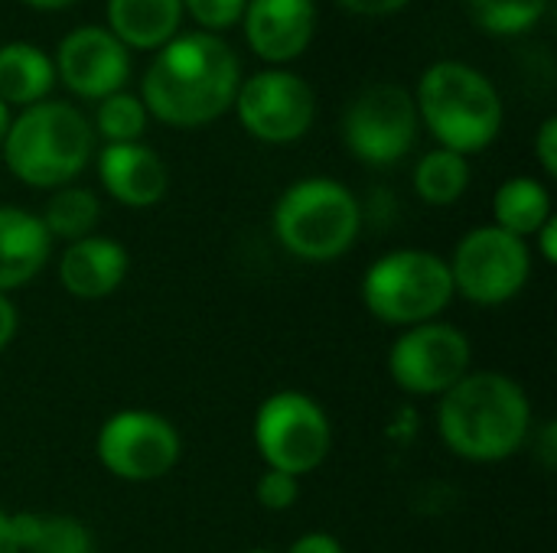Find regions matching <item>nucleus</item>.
Listing matches in <instances>:
<instances>
[{
  "instance_id": "f257e3e1",
  "label": "nucleus",
  "mask_w": 557,
  "mask_h": 553,
  "mask_svg": "<svg viewBox=\"0 0 557 553\" xmlns=\"http://www.w3.org/2000/svg\"><path fill=\"white\" fill-rule=\"evenodd\" d=\"M238 59L212 33H186L160 46L144 75V108L170 127H202L235 104Z\"/></svg>"
},
{
  "instance_id": "f03ea898",
  "label": "nucleus",
  "mask_w": 557,
  "mask_h": 553,
  "mask_svg": "<svg viewBox=\"0 0 557 553\" xmlns=\"http://www.w3.org/2000/svg\"><path fill=\"white\" fill-rule=\"evenodd\" d=\"M437 430L450 453L470 463L516 456L532 430V404L519 381L503 372H470L441 394Z\"/></svg>"
},
{
  "instance_id": "7ed1b4c3",
  "label": "nucleus",
  "mask_w": 557,
  "mask_h": 553,
  "mask_svg": "<svg viewBox=\"0 0 557 553\" xmlns=\"http://www.w3.org/2000/svg\"><path fill=\"white\" fill-rule=\"evenodd\" d=\"M414 108L437 143L460 156L486 150L503 127L499 91L480 68L457 59L434 62L421 75Z\"/></svg>"
},
{
  "instance_id": "20e7f679",
  "label": "nucleus",
  "mask_w": 557,
  "mask_h": 553,
  "mask_svg": "<svg viewBox=\"0 0 557 553\" xmlns=\"http://www.w3.org/2000/svg\"><path fill=\"white\" fill-rule=\"evenodd\" d=\"M91 147L95 134L78 108L65 101H36L10 121L0 150L20 183L62 189L88 166Z\"/></svg>"
},
{
  "instance_id": "39448f33",
  "label": "nucleus",
  "mask_w": 557,
  "mask_h": 553,
  "mask_svg": "<svg viewBox=\"0 0 557 553\" xmlns=\"http://www.w3.org/2000/svg\"><path fill=\"white\" fill-rule=\"evenodd\" d=\"M362 228L356 196L326 176L287 186L274 205V235L300 261L326 264L343 257Z\"/></svg>"
},
{
  "instance_id": "423d86ee",
  "label": "nucleus",
  "mask_w": 557,
  "mask_h": 553,
  "mask_svg": "<svg viewBox=\"0 0 557 553\" xmlns=\"http://www.w3.org/2000/svg\"><path fill=\"white\" fill-rule=\"evenodd\" d=\"M454 300L450 267L441 254L401 248L382 254L362 277L366 310L388 326L411 329L434 323Z\"/></svg>"
},
{
  "instance_id": "0eeeda50",
  "label": "nucleus",
  "mask_w": 557,
  "mask_h": 553,
  "mask_svg": "<svg viewBox=\"0 0 557 553\" xmlns=\"http://www.w3.org/2000/svg\"><path fill=\"white\" fill-rule=\"evenodd\" d=\"M255 447L268 469L294 479L320 469L333 450L326 411L304 391H277L255 414Z\"/></svg>"
},
{
  "instance_id": "6e6552de",
  "label": "nucleus",
  "mask_w": 557,
  "mask_h": 553,
  "mask_svg": "<svg viewBox=\"0 0 557 553\" xmlns=\"http://www.w3.org/2000/svg\"><path fill=\"white\" fill-rule=\"evenodd\" d=\"M454 293L480 306H499L519 297L532 277L529 244L496 225H480L460 238L447 261Z\"/></svg>"
},
{
  "instance_id": "1a4fd4ad",
  "label": "nucleus",
  "mask_w": 557,
  "mask_h": 553,
  "mask_svg": "<svg viewBox=\"0 0 557 553\" xmlns=\"http://www.w3.org/2000/svg\"><path fill=\"white\" fill-rule=\"evenodd\" d=\"M98 463L121 482H157L173 473L183 453L180 430L157 411L127 407L111 414L95 437Z\"/></svg>"
},
{
  "instance_id": "9d476101",
  "label": "nucleus",
  "mask_w": 557,
  "mask_h": 553,
  "mask_svg": "<svg viewBox=\"0 0 557 553\" xmlns=\"http://www.w3.org/2000/svg\"><path fill=\"white\" fill-rule=\"evenodd\" d=\"M473 349L463 329L450 323H421L405 329L388 352L392 381L414 398H441L470 375Z\"/></svg>"
},
{
  "instance_id": "9b49d317",
  "label": "nucleus",
  "mask_w": 557,
  "mask_h": 553,
  "mask_svg": "<svg viewBox=\"0 0 557 553\" xmlns=\"http://www.w3.org/2000/svg\"><path fill=\"white\" fill-rule=\"evenodd\" d=\"M346 147L372 166H388L401 160L418 137L414 98L392 81L372 85L356 95L343 121Z\"/></svg>"
},
{
  "instance_id": "f8f14e48",
  "label": "nucleus",
  "mask_w": 557,
  "mask_h": 553,
  "mask_svg": "<svg viewBox=\"0 0 557 553\" xmlns=\"http://www.w3.org/2000/svg\"><path fill=\"white\" fill-rule=\"evenodd\" d=\"M235 111L242 127L264 143H290L304 137L317 114L313 88L284 68L251 75L235 91Z\"/></svg>"
},
{
  "instance_id": "ddd939ff",
  "label": "nucleus",
  "mask_w": 557,
  "mask_h": 553,
  "mask_svg": "<svg viewBox=\"0 0 557 553\" xmlns=\"http://www.w3.org/2000/svg\"><path fill=\"white\" fill-rule=\"evenodd\" d=\"M52 68L62 75L69 91H75L78 98L101 101L124 88L131 75V59L127 46L111 29L78 26L59 42Z\"/></svg>"
},
{
  "instance_id": "4468645a",
  "label": "nucleus",
  "mask_w": 557,
  "mask_h": 553,
  "mask_svg": "<svg viewBox=\"0 0 557 553\" xmlns=\"http://www.w3.org/2000/svg\"><path fill=\"white\" fill-rule=\"evenodd\" d=\"M317 26L313 0H248L245 3V33L251 49L268 62L297 59Z\"/></svg>"
},
{
  "instance_id": "2eb2a0df",
  "label": "nucleus",
  "mask_w": 557,
  "mask_h": 553,
  "mask_svg": "<svg viewBox=\"0 0 557 553\" xmlns=\"http://www.w3.org/2000/svg\"><path fill=\"white\" fill-rule=\"evenodd\" d=\"M98 176L108 196L127 209H150L166 196L170 173L157 150L134 143H108L98 156Z\"/></svg>"
},
{
  "instance_id": "dca6fc26",
  "label": "nucleus",
  "mask_w": 557,
  "mask_h": 553,
  "mask_svg": "<svg viewBox=\"0 0 557 553\" xmlns=\"http://www.w3.org/2000/svg\"><path fill=\"white\" fill-rule=\"evenodd\" d=\"M131 257L121 241L104 235H88L65 244L59 257V284L75 300H104L121 290Z\"/></svg>"
},
{
  "instance_id": "f3484780",
  "label": "nucleus",
  "mask_w": 557,
  "mask_h": 553,
  "mask_svg": "<svg viewBox=\"0 0 557 553\" xmlns=\"http://www.w3.org/2000/svg\"><path fill=\"white\" fill-rule=\"evenodd\" d=\"M52 257V238L36 212L0 205V293L26 287Z\"/></svg>"
},
{
  "instance_id": "a211bd4d",
  "label": "nucleus",
  "mask_w": 557,
  "mask_h": 553,
  "mask_svg": "<svg viewBox=\"0 0 557 553\" xmlns=\"http://www.w3.org/2000/svg\"><path fill=\"white\" fill-rule=\"evenodd\" d=\"M183 0H108L111 33L134 49H160L173 39Z\"/></svg>"
},
{
  "instance_id": "6ab92c4d",
  "label": "nucleus",
  "mask_w": 557,
  "mask_h": 553,
  "mask_svg": "<svg viewBox=\"0 0 557 553\" xmlns=\"http://www.w3.org/2000/svg\"><path fill=\"white\" fill-rule=\"evenodd\" d=\"M10 528L20 553H95V535L85 521L52 512H16Z\"/></svg>"
},
{
  "instance_id": "aec40b11",
  "label": "nucleus",
  "mask_w": 557,
  "mask_h": 553,
  "mask_svg": "<svg viewBox=\"0 0 557 553\" xmlns=\"http://www.w3.org/2000/svg\"><path fill=\"white\" fill-rule=\"evenodd\" d=\"M55 81V68L49 55L29 42H7L0 46V101L10 104H36L46 101Z\"/></svg>"
},
{
  "instance_id": "412c9836",
  "label": "nucleus",
  "mask_w": 557,
  "mask_h": 553,
  "mask_svg": "<svg viewBox=\"0 0 557 553\" xmlns=\"http://www.w3.org/2000/svg\"><path fill=\"white\" fill-rule=\"evenodd\" d=\"M552 215V192L532 176H512L493 196V225L522 241L532 238Z\"/></svg>"
},
{
  "instance_id": "4be33fe9",
  "label": "nucleus",
  "mask_w": 557,
  "mask_h": 553,
  "mask_svg": "<svg viewBox=\"0 0 557 553\" xmlns=\"http://www.w3.org/2000/svg\"><path fill=\"white\" fill-rule=\"evenodd\" d=\"M39 218H42L52 241L72 244V241L95 235V225L101 218V205H98V196L91 189L62 186V189H52Z\"/></svg>"
},
{
  "instance_id": "5701e85b",
  "label": "nucleus",
  "mask_w": 557,
  "mask_h": 553,
  "mask_svg": "<svg viewBox=\"0 0 557 553\" xmlns=\"http://www.w3.org/2000/svg\"><path fill=\"white\" fill-rule=\"evenodd\" d=\"M470 186V163L454 150H431L414 166V192L428 205H454Z\"/></svg>"
},
{
  "instance_id": "b1692460",
  "label": "nucleus",
  "mask_w": 557,
  "mask_h": 553,
  "mask_svg": "<svg viewBox=\"0 0 557 553\" xmlns=\"http://www.w3.org/2000/svg\"><path fill=\"white\" fill-rule=\"evenodd\" d=\"M95 124L108 143H134V140H140V134L147 127V108L140 98L114 91V95L101 98Z\"/></svg>"
},
{
  "instance_id": "393cba45",
  "label": "nucleus",
  "mask_w": 557,
  "mask_h": 553,
  "mask_svg": "<svg viewBox=\"0 0 557 553\" xmlns=\"http://www.w3.org/2000/svg\"><path fill=\"white\" fill-rule=\"evenodd\" d=\"M548 0H470V13L473 20L499 36H512V33H525L529 26H535L545 13Z\"/></svg>"
},
{
  "instance_id": "a878e982",
  "label": "nucleus",
  "mask_w": 557,
  "mask_h": 553,
  "mask_svg": "<svg viewBox=\"0 0 557 553\" xmlns=\"http://www.w3.org/2000/svg\"><path fill=\"white\" fill-rule=\"evenodd\" d=\"M255 499L268 512H287L300 499V479H294L287 473H277V469H264L258 486H255Z\"/></svg>"
},
{
  "instance_id": "bb28decb",
  "label": "nucleus",
  "mask_w": 557,
  "mask_h": 553,
  "mask_svg": "<svg viewBox=\"0 0 557 553\" xmlns=\"http://www.w3.org/2000/svg\"><path fill=\"white\" fill-rule=\"evenodd\" d=\"M248 0H183V7L209 29H228L245 13Z\"/></svg>"
},
{
  "instance_id": "cd10ccee",
  "label": "nucleus",
  "mask_w": 557,
  "mask_h": 553,
  "mask_svg": "<svg viewBox=\"0 0 557 553\" xmlns=\"http://www.w3.org/2000/svg\"><path fill=\"white\" fill-rule=\"evenodd\" d=\"M535 153H539V163L548 176H557V121L548 117L542 127H539V137H535Z\"/></svg>"
},
{
  "instance_id": "c85d7f7f",
  "label": "nucleus",
  "mask_w": 557,
  "mask_h": 553,
  "mask_svg": "<svg viewBox=\"0 0 557 553\" xmlns=\"http://www.w3.org/2000/svg\"><path fill=\"white\" fill-rule=\"evenodd\" d=\"M287 553H346L343 551V544L333 538V535H326V531H307V535H300Z\"/></svg>"
},
{
  "instance_id": "c756f323",
  "label": "nucleus",
  "mask_w": 557,
  "mask_h": 553,
  "mask_svg": "<svg viewBox=\"0 0 557 553\" xmlns=\"http://www.w3.org/2000/svg\"><path fill=\"white\" fill-rule=\"evenodd\" d=\"M339 3L359 16H388V13L401 10L408 0H339Z\"/></svg>"
},
{
  "instance_id": "7c9ffc66",
  "label": "nucleus",
  "mask_w": 557,
  "mask_h": 553,
  "mask_svg": "<svg viewBox=\"0 0 557 553\" xmlns=\"http://www.w3.org/2000/svg\"><path fill=\"white\" fill-rule=\"evenodd\" d=\"M16 323H20V316H16L13 300H10L7 293H0V352L13 342V336H16Z\"/></svg>"
},
{
  "instance_id": "2f4dec72",
  "label": "nucleus",
  "mask_w": 557,
  "mask_h": 553,
  "mask_svg": "<svg viewBox=\"0 0 557 553\" xmlns=\"http://www.w3.org/2000/svg\"><path fill=\"white\" fill-rule=\"evenodd\" d=\"M535 241H539V254H542V261L545 264H555L557 261V218L552 215L535 235H532Z\"/></svg>"
},
{
  "instance_id": "473e14b6",
  "label": "nucleus",
  "mask_w": 557,
  "mask_h": 553,
  "mask_svg": "<svg viewBox=\"0 0 557 553\" xmlns=\"http://www.w3.org/2000/svg\"><path fill=\"white\" fill-rule=\"evenodd\" d=\"M0 553H20L16 548V538H13V528H10V515L0 512Z\"/></svg>"
},
{
  "instance_id": "72a5a7b5",
  "label": "nucleus",
  "mask_w": 557,
  "mask_h": 553,
  "mask_svg": "<svg viewBox=\"0 0 557 553\" xmlns=\"http://www.w3.org/2000/svg\"><path fill=\"white\" fill-rule=\"evenodd\" d=\"M10 121H13V117H10V108H7V104L0 101V147H3V140H7V130H10Z\"/></svg>"
},
{
  "instance_id": "f704fd0d",
  "label": "nucleus",
  "mask_w": 557,
  "mask_h": 553,
  "mask_svg": "<svg viewBox=\"0 0 557 553\" xmlns=\"http://www.w3.org/2000/svg\"><path fill=\"white\" fill-rule=\"evenodd\" d=\"M29 7H39V10H59V7H69L72 0H26Z\"/></svg>"
},
{
  "instance_id": "c9c22d12",
  "label": "nucleus",
  "mask_w": 557,
  "mask_h": 553,
  "mask_svg": "<svg viewBox=\"0 0 557 553\" xmlns=\"http://www.w3.org/2000/svg\"><path fill=\"white\" fill-rule=\"evenodd\" d=\"M245 553H271V551H245Z\"/></svg>"
}]
</instances>
